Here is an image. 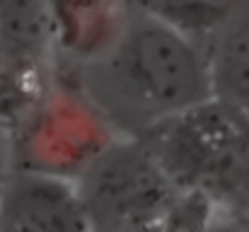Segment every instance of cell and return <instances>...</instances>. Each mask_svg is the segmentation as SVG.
<instances>
[{"label": "cell", "mask_w": 249, "mask_h": 232, "mask_svg": "<svg viewBox=\"0 0 249 232\" xmlns=\"http://www.w3.org/2000/svg\"><path fill=\"white\" fill-rule=\"evenodd\" d=\"M68 71L116 131L128 136L213 97L206 49L133 7L102 56Z\"/></svg>", "instance_id": "6da1fadb"}, {"label": "cell", "mask_w": 249, "mask_h": 232, "mask_svg": "<svg viewBox=\"0 0 249 232\" xmlns=\"http://www.w3.org/2000/svg\"><path fill=\"white\" fill-rule=\"evenodd\" d=\"M92 232L208 230L223 215L203 196L174 184L153 150L119 133L78 177Z\"/></svg>", "instance_id": "7a4b0ae2"}, {"label": "cell", "mask_w": 249, "mask_h": 232, "mask_svg": "<svg viewBox=\"0 0 249 232\" xmlns=\"http://www.w3.org/2000/svg\"><path fill=\"white\" fill-rule=\"evenodd\" d=\"M184 191L208 198L223 218H249V114L208 97L138 136Z\"/></svg>", "instance_id": "3957f363"}, {"label": "cell", "mask_w": 249, "mask_h": 232, "mask_svg": "<svg viewBox=\"0 0 249 232\" xmlns=\"http://www.w3.org/2000/svg\"><path fill=\"white\" fill-rule=\"evenodd\" d=\"M5 133L10 169L71 179H78L119 136L71 71H56L41 94L5 126Z\"/></svg>", "instance_id": "277c9868"}, {"label": "cell", "mask_w": 249, "mask_h": 232, "mask_svg": "<svg viewBox=\"0 0 249 232\" xmlns=\"http://www.w3.org/2000/svg\"><path fill=\"white\" fill-rule=\"evenodd\" d=\"M0 232H92L78 179L7 169L0 177Z\"/></svg>", "instance_id": "5b68a950"}, {"label": "cell", "mask_w": 249, "mask_h": 232, "mask_svg": "<svg viewBox=\"0 0 249 232\" xmlns=\"http://www.w3.org/2000/svg\"><path fill=\"white\" fill-rule=\"evenodd\" d=\"M128 15L126 0H51L56 58L71 68L94 61L116 41Z\"/></svg>", "instance_id": "8992f818"}, {"label": "cell", "mask_w": 249, "mask_h": 232, "mask_svg": "<svg viewBox=\"0 0 249 232\" xmlns=\"http://www.w3.org/2000/svg\"><path fill=\"white\" fill-rule=\"evenodd\" d=\"M2 61L53 63L51 0H0Z\"/></svg>", "instance_id": "52a82bcc"}, {"label": "cell", "mask_w": 249, "mask_h": 232, "mask_svg": "<svg viewBox=\"0 0 249 232\" xmlns=\"http://www.w3.org/2000/svg\"><path fill=\"white\" fill-rule=\"evenodd\" d=\"M213 94L249 114V5L206 46Z\"/></svg>", "instance_id": "ba28073f"}, {"label": "cell", "mask_w": 249, "mask_h": 232, "mask_svg": "<svg viewBox=\"0 0 249 232\" xmlns=\"http://www.w3.org/2000/svg\"><path fill=\"white\" fill-rule=\"evenodd\" d=\"M128 5L206 49L249 0H128Z\"/></svg>", "instance_id": "9c48e42d"}, {"label": "cell", "mask_w": 249, "mask_h": 232, "mask_svg": "<svg viewBox=\"0 0 249 232\" xmlns=\"http://www.w3.org/2000/svg\"><path fill=\"white\" fill-rule=\"evenodd\" d=\"M10 169V157H7V133H5V126L0 121V177Z\"/></svg>", "instance_id": "30bf717a"}, {"label": "cell", "mask_w": 249, "mask_h": 232, "mask_svg": "<svg viewBox=\"0 0 249 232\" xmlns=\"http://www.w3.org/2000/svg\"><path fill=\"white\" fill-rule=\"evenodd\" d=\"M126 2H128V0H126Z\"/></svg>", "instance_id": "8fae6325"}]
</instances>
